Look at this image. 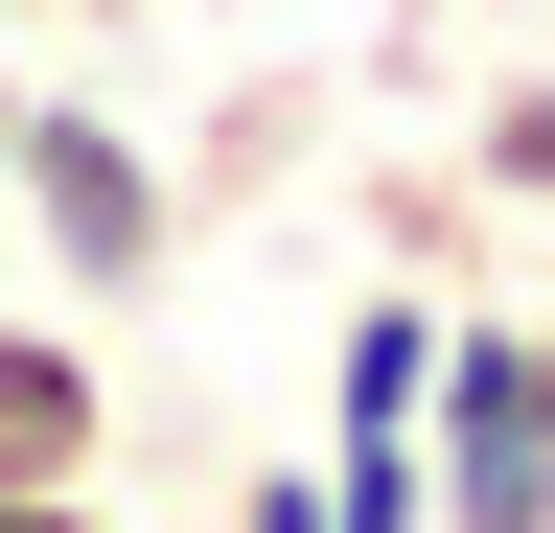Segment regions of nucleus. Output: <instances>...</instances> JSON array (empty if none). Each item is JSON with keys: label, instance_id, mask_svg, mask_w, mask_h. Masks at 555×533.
<instances>
[{"label": "nucleus", "instance_id": "f257e3e1", "mask_svg": "<svg viewBox=\"0 0 555 533\" xmlns=\"http://www.w3.org/2000/svg\"><path fill=\"white\" fill-rule=\"evenodd\" d=\"M0 210H24V279H47V302H163L185 163L139 140L116 93H24V116H0Z\"/></svg>", "mask_w": 555, "mask_h": 533}, {"label": "nucleus", "instance_id": "f03ea898", "mask_svg": "<svg viewBox=\"0 0 555 533\" xmlns=\"http://www.w3.org/2000/svg\"><path fill=\"white\" fill-rule=\"evenodd\" d=\"M440 533H555V302H440Z\"/></svg>", "mask_w": 555, "mask_h": 533}, {"label": "nucleus", "instance_id": "7ed1b4c3", "mask_svg": "<svg viewBox=\"0 0 555 533\" xmlns=\"http://www.w3.org/2000/svg\"><path fill=\"white\" fill-rule=\"evenodd\" d=\"M116 464V348H93V302H24L0 279V487H93Z\"/></svg>", "mask_w": 555, "mask_h": 533}, {"label": "nucleus", "instance_id": "20e7f679", "mask_svg": "<svg viewBox=\"0 0 555 533\" xmlns=\"http://www.w3.org/2000/svg\"><path fill=\"white\" fill-rule=\"evenodd\" d=\"M371 232H393V279H486V186L463 163H371Z\"/></svg>", "mask_w": 555, "mask_h": 533}, {"label": "nucleus", "instance_id": "39448f33", "mask_svg": "<svg viewBox=\"0 0 555 533\" xmlns=\"http://www.w3.org/2000/svg\"><path fill=\"white\" fill-rule=\"evenodd\" d=\"M463 186L486 210H555V71H486L463 93Z\"/></svg>", "mask_w": 555, "mask_h": 533}, {"label": "nucleus", "instance_id": "423d86ee", "mask_svg": "<svg viewBox=\"0 0 555 533\" xmlns=\"http://www.w3.org/2000/svg\"><path fill=\"white\" fill-rule=\"evenodd\" d=\"M301 140H324V93H232V116H208V186H278ZM208 186H185V210H208Z\"/></svg>", "mask_w": 555, "mask_h": 533}, {"label": "nucleus", "instance_id": "0eeeda50", "mask_svg": "<svg viewBox=\"0 0 555 533\" xmlns=\"http://www.w3.org/2000/svg\"><path fill=\"white\" fill-rule=\"evenodd\" d=\"M208 533H324V464H255V487L208 510Z\"/></svg>", "mask_w": 555, "mask_h": 533}, {"label": "nucleus", "instance_id": "6e6552de", "mask_svg": "<svg viewBox=\"0 0 555 533\" xmlns=\"http://www.w3.org/2000/svg\"><path fill=\"white\" fill-rule=\"evenodd\" d=\"M0 533H139V510H116V464H93V487H0Z\"/></svg>", "mask_w": 555, "mask_h": 533}, {"label": "nucleus", "instance_id": "1a4fd4ad", "mask_svg": "<svg viewBox=\"0 0 555 533\" xmlns=\"http://www.w3.org/2000/svg\"><path fill=\"white\" fill-rule=\"evenodd\" d=\"M69 24H139V0H0V47H69Z\"/></svg>", "mask_w": 555, "mask_h": 533}, {"label": "nucleus", "instance_id": "9d476101", "mask_svg": "<svg viewBox=\"0 0 555 533\" xmlns=\"http://www.w3.org/2000/svg\"><path fill=\"white\" fill-rule=\"evenodd\" d=\"M0 279H24V210H0Z\"/></svg>", "mask_w": 555, "mask_h": 533}]
</instances>
